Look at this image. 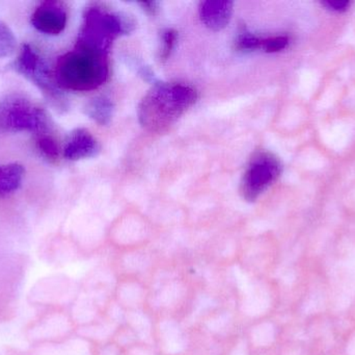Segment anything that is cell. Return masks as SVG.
<instances>
[{
  "instance_id": "cell-1",
  "label": "cell",
  "mask_w": 355,
  "mask_h": 355,
  "mask_svg": "<svg viewBox=\"0 0 355 355\" xmlns=\"http://www.w3.org/2000/svg\"><path fill=\"white\" fill-rule=\"evenodd\" d=\"M198 94L183 83H156L141 100L139 119L151 133H162L196 104Z\"/></svg>"
},
{
  "instance_id": "cell-2",
  "label": "cell",
  "mask_w": 355,
  "mask_h": 355,
  "mask_svg": "<svg viewBox=\"0 0 355 355\" xmlns=\"http://www.w3.org/2000/svg\"><path fill=\"white\" fill-rule=\"evenodd\" d=\"M56 81L58 85L72 91H91L105 83L108 64L105 54L76 46L56 62Z\"/></svg>"
},
{
  "instance_id": "cell-3",
  "label": "cell",
  "mask_w": 355,
  "mask_h": 355,
  "mask_svg": "<svg viewBox=\"0 0 355 355\" xmlns=\"http://www.w3.org/2000/svg\"><path fill=\"white\" fill-rule=\"evenodd\" d=\"M132 27V23L120 15L91 6L85 10L76 46L106 56L112 41L122 33H129Z\"/></svg>"
},
{
  "instance_id": "cell-4",
  "label": "cell",
  "mask_w": 355,
  "mask_h": 355,
  "mask_svg": "<svg viewBox=\"0 0 355 355\" xmlns=\"http://www.w3.org/2000/svg\"><path fill=\"white\" fill-rule=\"evenodd\" d=\"M50 125L47 112L25 96L14 94L0 101V133L33 131L41 135Z\"/></svg>"
},
{
  "instance_id": "cell-5",
  "label": "cell",
  "mask_w": 355,
  "mask_h": 355,
  "mask_svg": "<svg viewBox=\"0 0 355 355\" xmlns=\"http://www.w3.org/2000/svg\"><path fill=\"white\" fill-rule=\"evenodd\" d=\"M14 69L31 81L56 110L67 108L66 98L60 92L55 75L31 46L25 44L21 47L14 62Z\"/></svg>"
},
{
  "instance_id": "cell-6",
  "label": "cell",
  "mask_w": 355,
  "mask_h": 355,
  "mask_svg": "<svg viewBox=\"0 0 355 355\" xmlns=\"http://www.w3.org/2000/svg\"><path fill=\"white\" fill-rule=\"evenodd\" d=\"M281 165L272 154L266 152L257 154L242 177L240 185L242 197L248 201H254L277 181Z\"/></svg>"
},
{
  "instance_id": "cell-7",
  "label": "cell",
  "mask_w": 355,
  "mask_h": 355,
  "mask_svg": "<svg viewBox=\"0 0 355 355\" xmlns=\"http://www.w3.org/2000/svg\"><path fill=\"white\" fill-rule=\"evenodd\" d=\"M66 6L60 1L42 2L31 15V24L46 35H58L67 25Z\"/></svg>"
},
{
  "instance_id": "cell-8",
  "label": "cell",
  "mask_w": 355,
  "mask_h": 355,
  "mask_svg": "<svg viewBox=\"0 0 355 355\" xmlns=\"http://www.w3.org/2000/svg\"><path fill=\"white\" fill-rule=\"evenodd\" d=\"M100 151L97 140L87 129H78L71 133L64 149V158L70 160L94 158Z\"/></svg>"
},
{
  "instance_id": "cell-9",
  "label": "cell",
  "mask_w": 355,
  "mask_h": 355,
  "mask_svg": "<svg viewBox=\"0 0 355 355\" xmlns=\"http://www.w3.org/2000/svg\"><path fill=\"white\" fill-rule=\"evenodd\" d=\"M233 6V2L227 0H208L202 2L200 6V19L211 31H221L231 21Z\"/></svg>"
},
{
  "instance_id": "cell-10",
  "label": "cell",
  "mask_w": 355,
  "mask_h": 355,
  "mask_svg": "<svg viewBox=\"0 0 355 355\" xmlns=\"http://www.w3.org/2000/svg\"><path fill=\"white\" fill-rule=\"evenodd\" d=\"M24 169L19 164L0 166V197L12 193L20 187Z\"/></svg>"
},
{
  "instance_id": "cell-11",
  "label": "cell",
  "mask_w": 355,
  "mask_h": 355,
  "mask_svg": "<svg viewBox=\"0 0 355 355\" xmlns=\"http://www.w3.org/2000/svg\"><path fill=\"white\" fill-rule=\"evenodd\" d=\"M114 110V104L107 97L94 98L85 106L87 116L101 125H106L110 122Z\"/></svg>"
},
{
  "instance_id": "cell-12",
  "label": "cell",
  "mask_w": 355,
  "mask_h": 355,
  "mask_svg": "<svg viewBox=\"0 0 355 355\" xmlns=\"http://www.w3.org/2000/svg\"><path fill=\"white\" fill-rule=\"evenodd\" d=\"M17 40L8 25L0 21V58L12 56L16 49Z\"/></svg>"
},
{
  "instance_id": "cell-13",
  "label": "cell",
  "mask_w": 355,
  "mask_h": 355,
  "mask_svg": "<svg viewBox=\"0 0 355 355\" xmlns=\"http://www.w3.org/2000/svg\"><path fill=\"white\" fill-rule=\"evenodd\" d=\"M37 147H39L40 151L49 158V160H56L60 154V149H58V144H56L55 140L48 135H39L37 139Z\"/></svg>"
},
{
  "instance_id": "cell-14",
  "label": "cell",
  "mask_w": 355,
  "mask_h": 355,
  "mask_svg": "<svg viewBox=\"0 0 355 355\" xmlns=\"http://www.w3.org/2000/svg\"><path fill=\"white\" fill-rule=\"evenodd\" d=\"M177 38V31H175L174 29H168V31H164V35H162L164 45H162V53H160V60H168L175 44H176Z\"/></svg>"
},
{
  "instance_id": "cell-15",
  "label": "cell",
  "mask_w": 355,
  "mask_h": 355,
  "mask_svg": "<svg viewBox=\"0 0 355 355\" xmlns=\"http://www.w3.org/2000/svg\"><path fill=\"white\" fill-rule=\"evenodd\" d=\"M261 44L262 40L250 35V33H241L237 40V48L240 50L258 49L261 48Z\"/></svg>"
},
{
  "instance_id": "cell-16",
  "label": "cell",
  "mask_w": 355,
  "mask_h": 355,
  "mask_svg": "<svg viewBox=\"0 0 355 355\" xmlns=\"http://www.w3.org/2000/svg\"><path fill=\"white\" fill-rule=\"evenodd\" d=\"M289 43V40L286 37L269 38V39L262 40L261 48L266 52H277L285 49Z\"/></svg>"
},
{
  "instance_id": "cell-17",
  "label": "cell",
  "mask_w": 355,
  "mask_h": 355,
  "mask_svg": "<svg viewBox=\"0 0 355 355\" xmlns=\"http://www.w3.org/2000/svg\"><path fill=\"white\" fill-rule=\"evenodd\" d=\"M324 4L327 8L333 10H337V12H343V10H347L348 6H349V2L344 1V0H329V1L325 2Z\"/></svg>"
},
{
  "instance_id": "cell-18",
  "label": "cell",
  "mask_w": 355,
  "mask_h": 355,
  "mask_svg": "<svg viewBox=\"0 0 355 355\" xmlns=\"http://www.w3.org/2000/svg\"><path fill=\"white\" fill-rule=\"evenodd\" d=\"M144 8H146V10L148 12L151 13V14H155L156 10H157V3L156 2H143Z\"/></svg>"
}]
</instances>
